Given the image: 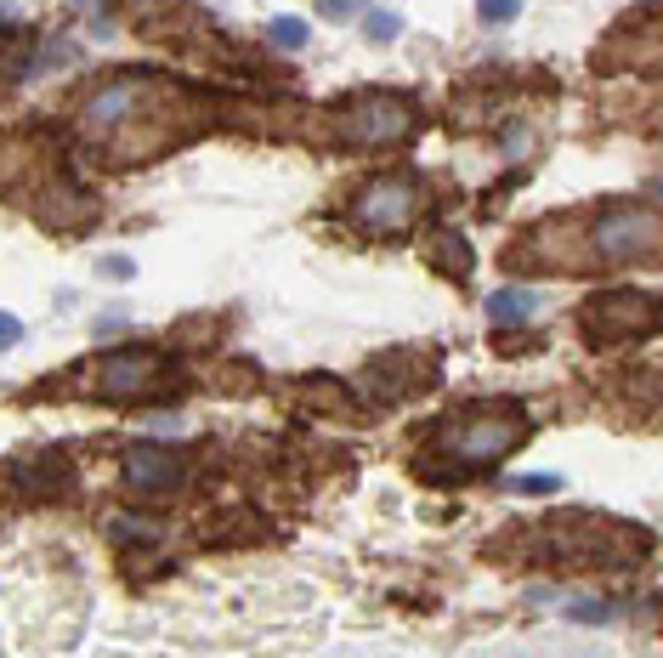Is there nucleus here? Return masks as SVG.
<instances>
[{
    "mask_svg": "<svg viewBox=\"0 0 663 658\" xmlns=\"http://www.w3.org/2000/svg\"><path fill=\"white\" fill-rule=\"evenodd\" d=\"M125 483L142 488V494H171V488L182 483V466H176L171 449L137 443V449H125Z\"/></svg>",
    "mask_w": 663,
    "mask_h": 658,
    "instance_id": "obj_6",
    "label": "nucleus"
},
{
    "mask_svg": "<svg viewBox=\"0 0 663 658\" xmlns=\"http://www.w3.org/2000/svg\"><path fill=\"white\" fill-rule=\"evenodd\" d=\"M159 358L153 352H108L103 375H96V386H103V398H142V392L159 381Z\"/></svg>",
    "mask_w": 663,
    "mask_h": 658,
    "instance_id": "obj_5",
    "label": "nucleus"
},
{
    "mask_svg": "<svg viewBox=\"0 0 663 658\" xmlns=\"http://www.w3.org/2000/svg\"><path fill=\"white\" fill-rule=\"evenodd\" d=\"M522 443V415L511 409H493V415H466L459 426H448V449L471 466H488V460H505L511 449Z\"/></svg>",
    "mask_w": 663,
    "mask_h": 658,
    "instance_id": "obj_2",
    "label": "nucleus"
},
{
    "mask_svg": "<svg viewBox=\"0 0 663 658\" xmlns=\"http://www.w3.org/2000/svg\"><path fill=\"white\" fill-rule=\"evenodd\" d=\"M511 488H516V494H550V488H561V477H550V472H539V477H516Z\"/></svg>",
    "mask_w": 663,
    "mask_h": 658,
    "instance_id": "obj_13",
    "label": "nucleus"
},
{
    "mask_svg": "<svg viewBox=\"0 0 663 658\" xmlns=\"http://www.w3.org/2000/svg\"><path fill=\"white\" fill-rule=\"evenodd\" d=\"M75 7H91V0H75Z\"/></svg>",
    "mask_w": 663,
    "mask_h": 658,
    "instance_id": "obj_17",
    "label": "nucleus"
},
{
    "mask_svg": "<svg viewBox=\"0 0 663 658\" xmlns=\"http://www.w3.org/2000/svg\"><path fill=\"white\" fill-rule=\"evenodd\" d=\"M534 313H539V295L534 290H493L488 295V324H500V329L534 324Z\"/></svg>",
    "mask_w": 663,
    "mask_h": 658,
    "instance_id": "obj_8",
    "label": "nucleus"
},
{
    "mask_svg": "<svg viewBox=\"0 0 663 658\" xmlns=\"http://www.w3.org/2000/svg\"><path fill=\"white\" fill-rule=\"evenodd\" d=\"M363 29H369V41H397V29H403V23H397V12H369Z\"/></svg>",
    "mask_w": 663,
    "mask_h": 658,
    "instance_id": "obj_10",
    "label": "nucleus"
},
{
    "mask_svg": "<svg viewBox=\"0 0 663 658\" xmlns=\"http://www.w3.org/2000/svg\"><path fill=\"white\" fill-rule=\"evenodd\" d=\"M130 273H137V261H125V256H108L103 261V279H130Z\"/></svg>",
    "mask_w": 663,
    "mask_h": 658,
    "instance_id": "obj_15",
    "label": "nucleus"
},
{
    "mask_svg": "<svg viewBox=\"0 0 663 658\" xmlns=\"http://www.w3.org/2000/svg\"><path fill=\"white\" fill-rule=\"evenodd\" d=\"M137 97H142V86H137V80H119V86H108V91H96L91 103H85V114H80V120L103 131V125H114V120H125L130 109H137Z\"/></svg>",
    "mask_w": 663,
    "mask_h": 658,
    "instance_id": "obj_7",
    "label": "nucleus"
},
{
    "mask_svg": "<svg viewBox=\"0 0 663 658\" xmlns=\"http://www.w3.org/2000/svg\"><path fill=\"white\" fill-rule=\"evenodd\" d=\"M114 534H119V540H153L159 529H153V522H142V517H119Z\"/></svg>",
    "mask_w": 663,
    "mask_h": 658,
    "instance_id": "obj_12",
    "label": "nucleus"
},
{
    "mask_svg": "<svg viewBox=\"0 0 663 658\" xmlns=\"http://www.w3.org/2000/svg\"><path fill=\"white\" fill-rule=\"evenodd\" d=\"M477 12H482V23H511L522 12V0H482Z\"/></svg>",
    "mask_w": 663,
    "mask_h": 658,
    "instance_id": "obj_11",
    "label": "nucleus"
},
{
    "mask_svg": "<svg viewBox=\"0 0 663 658\" xmlns=\"http://www.w3.org/2000/svg\"><path fill=\"white\" fill-rule=\"evenodd\" d=\"M409 103H397V97H363L352 109V143H397L409 131Z\"/></svg>",
    "mask_w": 663,
    "mask_h": 658,
    "instance_id": "obj_4",
    "label": "nucleus"
},
{
    "mask_svg": "<svg viewBox=\"0 0 663 658\" xmlns=\"http://www.w3.org/2000/svg\"><path fill=\"white\" fill-rule=\"evenodd\" d=\"M363 0H323V18H346V12H357Z\"/></svg>",
    "mask_w": 663,
    "mask_h": 658,
    "instance_id": "obj_16",
    "label": "nucleus"
},
{
    "mask_svg": "<svg viewBox=\"0 0 663 658\" xmlns=\"http://www.w3.org/2000/svg\"><path fill=\"white\" fill-rule=\"evenodd\" d=\"M414 211H420V188L409 177H380V182L363 188L357 205H352V216L363 227H375V234H397V227H409Z\"/></svg>",
    "mask_w": 663,
    "mask_h": 658,
    "instance_id": "obj_3",
    "label": "nucleus"
},
{
    "mask_svg": "<svg viewBox=\"0 0 663 658\" xmlns=\"http://www.w3.org/2000/svg\"><path fill=\"white\" fill-rule=\"evenodd\" d=\"M590 245L607 268H624V261H652L658 256V216L641 205V211H607L595 216L590 227Z\"/></svg>",
    "mask_w": 663,
    "mask_h": 658,
    "instance_id": "obj_1",
    "label": "nucleus"
},
{
    "mask_svg": "<svg viewBox=\"0 0 663 658\" xmlns=\"http://www.w3.org/2000/svg\"><path fill=\"white\" fill-rule=\"evenodd\" d=\"M23 341V324L12 318V313H0V352H7V347H18Z\"/></svg>",
    "mask_w": 663,
    "mask_h": 658,
    "instance_id": "obj_14",
    "label": "nucleus"
},
{
    "mask_svg": "<svg viewBox=\"0 0 663 658\" xmlns=\"http://www.w3.org/2000/svg\"><path fill=\"white\" fill-rule=\"evenodd\" d=\"M267 41H273L278 52H301V46H307V23H301V18H273V23H267Z\"/></svg>",
    "mask_w": 663,
    "mask_h": 658,
    "instance_id": "obj_9",
    "label": "nucleus"
}]
</instances>
